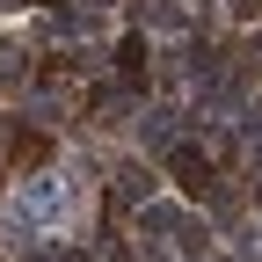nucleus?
I'll return each instance as SVG.
<instances>
[{"label":"nucleus","mask_w":262,"mask_h":262,"mask_svg":"<svg viewBox=\"0 0 262 262\" xmlns=\"http://www.w3.org/2000/svg\"><path fill=\"white\" fill-rule=\"evenodd\" d=\"M22 219H29V226H58V219H66V189H58L51 175H37V182L22 189Z\"/></svg>","instance_id":"obj_1"},{"label":"nucleus","mask_w":262,"mask_h":262,"mask_svg":"<svg viewBox=\"0 0 262 262\" xmlns=\"http://www.w3.org/2000/svg\"><path fill=\"white\" fill-rule=\"evenodd\" d=\"M168 168H175V182H182L189 196H196V189H211V160L196 153V146H175V153H168Z\"/></svg>","instance_id":"obj_2"},{"label":"nucleus","mask_w":262,"mask_h":262,"mask_svg":"<svg viewBox=\"0 0 262 262\" xmlns=\"http://www.w3.org/2000/svg\"><path fill=\"white\" fill-rule=\"evenodd\" d=\"M117 66H124V80H139L146 73V37H124L117 44Z\"/></svg>","instance_id":"obj_3"},{"label":"nucleus","mask_w":262,"mask_h":262,"mask_svg":"<svg viewBox=\"0 0 262 262\" xmlns=\"http://www.w3.org/2000/svg\"><path fill=\"white\" fill-rule=\"evenodd\" d=\"M139 226H153V233H182V211H175V204H146Z\"/></svg>","instance_id":"obj_4"},{"label":"nucleus","mask_w":262,"mask_h":262,"mask_svg":"<svg viewBox=\"0 0 262 262\" xmlns=\"http://www.w3.org/2000/svg\"><path fill=\"white\" fill-rule=\"evenodd\" d=\"M124 196H153V175L146 168H124Z\"/></svg>","instance_id":"obj_5"},{"label":"nucleus","mask_w":262,"mask_h":262,"mask_svg":"<svg viewBox=\"0 0 262 262\" xmlns=\"http://www.w3.org/2000/svg\"><path fill=\"white\" fill-rule=\"evenodd\" d=\"M29 262H66V255H58V248H51V255H29Z\"/></svg>","instance_id":"obj_6"},{"label":"nucleus","mask_w":262,"mask_h":262,"mask_svg":"<svg viewBox=\"0 0 262 262\" xmlns=\"http://www.w3.org/2000/svg\"><path fill=\"white\" fill-rule=\"evenodd\" d=\"M37 8H58V0H37Z\"/></svg>","instance_id":"obj_7"},{"label":"nucleus","mask_w":262,"mask_h":262,"mask_svg":"<svg viewBox=\"0 0 262 262\" xmlns=\"http://www.w3.org/2000/svg\"><path fill=\"white\" fill-rule=\"evenodd\" d=\"M255 58H262V37H255Z\"/></svg>","instance_id":"obj_8"},{"label":"nucleus","mask_w":262,"mask_h":262,"mask_svg":"<svg viewBox=\"0 0 262 262\" xmlns=\"http://www.w3.org/2000/svg\"><path fill=\"white\" fill-rule=\"evenodd\" d=\"M95 8H110V0H95Z\"/></svg>","instance_id":"obj_9"}]
</instances>
